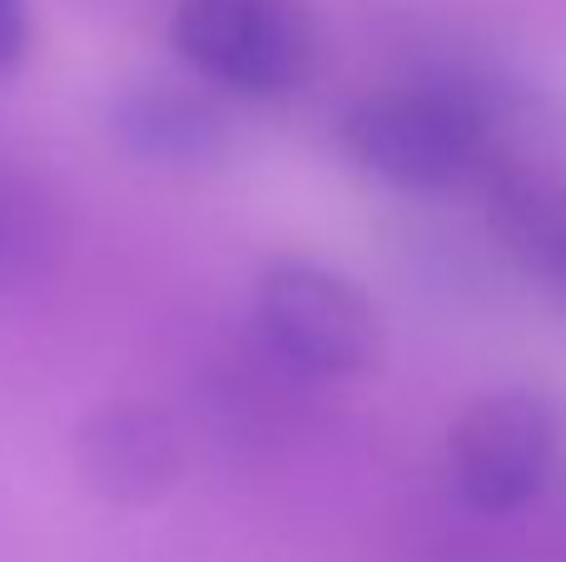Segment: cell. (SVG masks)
Returning a JSON list of instances; mask_svg holds the SVG:
<instances>
[{
    "label": "cell",
    "instance_id": "3957f363",
    "mask_svg": "<svg viewBox=\"0 0 566 562\" xmlns=\"http://www.w3.org/2000/svg\"><path fill=\"white\" fill-rule=\"evenodd\" d=\"M169 40L199 80L239 100H279L313 65V30L289 0H179Z\"/></svg>",
    "mask_w": 566,
    "mask_h": 562
},
{
    "label": "cell",
    "instance_id": "7a4b0ae2",
    "mask_svg": "<svg viewBox=\"0 0 566 562\" xmlns=\"http://www.w3.org/2000/svg\"><path fill=\"white\" fill-rule=\"evenodd\" d=\"M264 348L303 378L363 374L378 354V309L348 274L313 259H279L254 289Z\"/></svg>",
    "mask_w": 566,
    "mask_h": 562
},
{
    "label": "cell",
    "instance_id": "6da1fadb",
    "mask_svg": "<svg viewBox=\"0 0 566 562\" xmlns=\"http://www.w3.org/2000/svg\"><path fill=\"white\" fill-rule=\"evenodd\" d=\"M343 155L398 189H452L488 159V110L452 85H398L353 100Z\"/></svg>",
    "mask_w": 566,
    "mask_h": 562
},
{
    "label": "cell",
    "instance_id": "ba28073f",
    "mask_svg": "<svg viewBox=\"0 0 566 562\" xmlns=\"http://www.w3.org/2000/svg\"><path fill=\"white\" fill-rule=\"evenodd\" d=\"M497 209H502L507 239L557 284V294L566 299V199L542 195V189H532V185H517V189L507 185L497 195Z\"/></svg>",
    "mask_w": 566,
    "mask_h": 562
},
{
    "label": "cell",
    "instance_id": "8992f818",
    "mask_svg": "<svg viewBox=\"0 0 566 562\" xmlns=\"http://www.w3.org/2000/svg\"><path fill=\"white\" fill-rule=\"evenodd\" d=\"M109 125L129 155L155 159V165H205L229 139L224 110L205 90L175 85V80H139L119 90Z\"/></svg>",
    "mask_w": 566,
    "mask_h": 562
},
{
    "label": "cell",
    "instance_id": "5b68a950",
    "mask_svg": "<svg viewBox=\"0 0 566 562\" xmlns=\"http://www.w3.org/2000/svg\"><path fill=\"white\" fill-rule=\"evenodd\" d=\"M75 464L90 493L105 503L145 508L165 498L185 473V438L175 418L149 404H109L85 418L75 438Z\"/></svg>",
    "mask_w": 566,
    "mask_h": 562
},
{
    "label": "cell",
    "instance_id": "52a82bcc",
    "mask_svg": "<svg viewBox=\"0 0 566 562\" xmlns=\"http://www.w3.org/2000/svg\"><path fill=\"white\" fill-rule=\"evenodd\" d=\"M55 249V209L45 189L0 165V289H20L45 269Z\"/></svg>",
    "mask_w": 566,
    "mask_h": 562
},
{
    "label": "cell",
    "instance_id": "277c9868",
    "mask_svg": "<svg viewBox=\"0 0 566 562\" xmlns=\"http://www.w3.org/2000/svg\"><path fill=\"white\" fill-rule=\"evenodd\" d=\"M557 408L527 388L488 394L448 438V473L472 513L507 518L547 488L557 464Z\"/></svg>",
    "mask_w": 566,
    "mask_h": 562
},
{
    "label": "cell",
    "instance_id": "9c48e42d",
    "mask_svg": "<svg viewBox=\"0 0 566 562\" xmlns=\"http://www.w3.org/2000/svg\"><path fill=\"white\" fill-rule=\"evenodd\" d=\"M25 45H30V10H25V0H0V75H6L10 65H20Z\"/></svg>",
    "mask_w": 566,
    "mask_h": 562
}]
</instances>
